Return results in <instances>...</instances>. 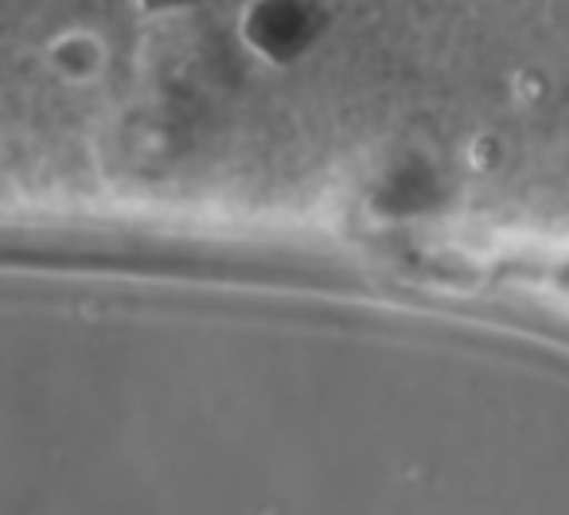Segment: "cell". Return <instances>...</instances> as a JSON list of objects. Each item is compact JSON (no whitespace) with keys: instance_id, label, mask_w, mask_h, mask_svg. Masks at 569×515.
<instances>
[{"instance_id":"7a4b0ae2","label":"cell","mask_w":569,"mask_h":515,"mask_svg":"<svg viewBox=\"0 0 569 515\" xmlns=\"http://www.w3.org/2000/svg\"><path fill=\"white\" fill-rule=\"evenodd\" d=\"M51 56L63 75H90L98 67V43L90 36H63Z\"/></svg>"},{"instance_id":"6da1fadb","label":"cell","mask_w":569,"mask_h":515,"mask_svg":"<svg viewBox=\"0 0 569 515\" xmlns=\"http://www.w3.org/2000/svg\"><path fill=\"white\" fill-rule=\"evenodd\" d=\"M325 32L320 0H250L242 12V40L269 63H293Z\"/></svg>"},{"instance_id":"3957f363","label":"cell","mask_w":569,"mask_h":515,"mask_svg":"<svg viewBox=\"0 0 569 515\" xmlns=\"http://www.w3.org/2000/svg\"><path fill=\"white\" fill-rule=\"evenodd\" d=\"M196 0H141L144 12H180V9H191Z\"/></svg>"}]
</instances>
